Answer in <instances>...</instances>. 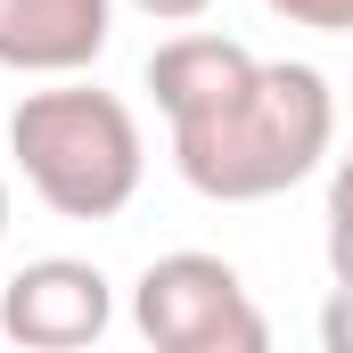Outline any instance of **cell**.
<instances>
[{
    "label": "cell",
    "mask_w": 353,
    "mask_h": 353,
    "mask_svg": "<svg viewBox=\"0 0 353 353\" xmlns=\"http://www.w3.org/2000/svg\"><path fill=\"white\" fill-rule=\"evenodd\" d=\"M8 157L25 189L66 214V222H115L140 173H148V140H140V115L99 83L74 74H50V90H25L17 115H8Z\"/></svg>",
    "instance_id": "2"
},
{
    "label": "cell",
    "mask_w": 353,
    "mask_h": 353,
    "mask_svg": "<svg viewBox=\"0 0 353 353\" xmlns=\"http://www.w3.org/2000/svg\"><path fill=\"white\" fill-rule=\"evenodd\" d=\"M115 329V288L83 255H41L0 288V337L25 353H83Z\"/></svg>",
    "instance_id": "4"
},
{
    "label": "cell",
    "mask_w": 353,
    "mask_h": 353,
    "mask_svg": "<svg viewBox=\"0 0 353 353\" xmlns=\"http://www.w3.org/2000/svg\"><path fill=\"white\" fill-rule=\"evenodd\" d=\"M0 239H8V173H0Z\"/></svg>",
    "instance_id": "11"
},
{
    "label": "cell",
    "mask_w": 353,
    "mask_h": 353,
    "mask_svg": "<svg viewBox=\"0 0 353 353\" xmlns=\"http://www.w3.org/2000/svg\"><path fill=\"white\" fill-rule=\"evenodd\" d=\"M132 329L157 353H263L271 345V321L247 296V279L197 247L157 255L132 279Z\"/></svg>",
    "instance_id": "3"
},
{
    "label": "cell",
    "mask_w": 353,
    "mask_h": 353,
    "mask_svg": "<svg viewBox=\"0 0 353 353\" xmlns=\"http://www.w3.org/2000/svg\"><path fill=\"white\" fill-rule=\"evenodd\" d=\"M255 50L247 41H230V33H173V41H157V58H148V90H157V107H165V123H189V115H214V107H230L239 90L255 83Z\"/></svg>",
    "instance_id": "6"
},
{
    "label": "cell",
    "mask_w": 353,
    "mask_h": 353,
    "mask_svg": "<svg viewBox=\"0 0 353 353\" xmlns=\"http://www.w3.org/2000/svg\"><path fill=\"white\" fill-rule=\"evenodd\" d=\"M263 8L304 33H353V0H263Z\"/></svg>",
    "instance_id": "8"
},
{
    "label": "cell",
    "mask_w": 353,
    "mask_h": 353,
    "mask_svg": "<svg viewBox=\"0 0 353 353\" xmlns=\"http://www.w3.org/2000/svg\"><path fill=\"white\" fill-rule=\"evenodd\" d=\"M337 148V90L304 58H271L255 83L214 115L173 123V165L214 205H263L279 189L312 181Z\"/></svg>",
    "instance_id": "1"
},
{
    "label": "cell",
    "mask_w": 353,
    "mask_h": 353,
    "mask_svg": "<svg viewBox=\"0 0 353 353\" xmlns=\"http://www.w3.org/2000/svg\"><path fill=\"white\" fill-rule=\"evenodd\" d=\"M329 271L337 288H353V157L329 165Z\"/></svg>",
    "instance_id": "7"
},
{
    "label": "cell",
    "mask_w": 353,
    "mask_h": 353,
    "mask_svg": "<svg viewBox=\"0 0 353 353\" xmlns=\"http://www.w3.org/2000/svg\"><path fill=\"white\" fill-rule=\"evenodd\" d=\"M132 8H140V17H157V25H197L214 0H132Z\"/></svg>",
    "instance_id": "10"
},
{
    "label": "cell",
    "mask_w": 353,
    "mask_h": 353,
    "mask_svg": "<svg viewBox=\"0 0 353 353\" xmlns=\"http://www.w3.org/2000/svg\"><path fill=\"white\" fill-rule=\"evenodd\" d=\"M321 345H329V353H353V288L329 296V312H321Z\"/></svg>",
    "instance_id": "9"
},
{
    "label": "cell",
    "mask_w": 353,
    "mask_h": 353,
    "mask_svg": "<svg viewBox=\"0 0 353 353\" xmlns=\"http://www.w3.org/2000/svg\"><path fill=\"white\" fill-rule=\"evenodd\" d=\"M115 41V0H0L8 74H90Z\"/></svg>",
    "instance_id": "5"
}]
</instances>
